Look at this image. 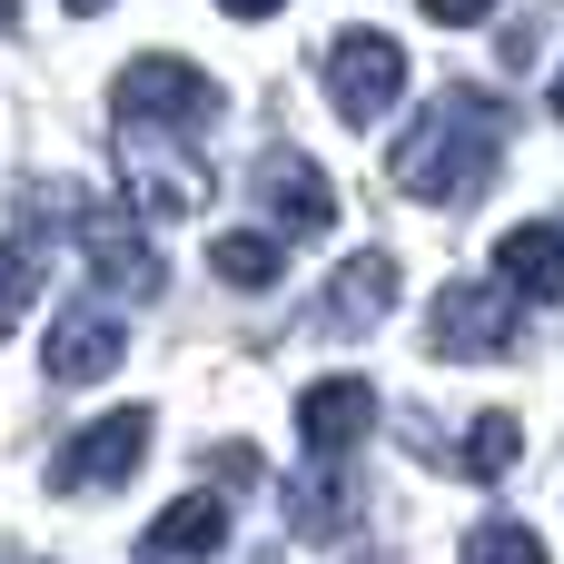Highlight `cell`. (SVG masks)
I'll list each match as a JSON object with an SVG mask.
<instances>
[{
    "label": "cell",
    "mask_w": 564,
    "mask_h": 564,
    "mask_svg": "<svg viewBox=\"0 0 564 564\" xmlns=\"http://www.w3.org/2000/svg\"><path fill=\"white\" fill-rule=\"evenodd\" d=\"M506 139H516V109L496 99V89H436L426 109H416V129L397 139V188L406 198H426V208H466V198H486V178L506 169Z\"/></svg>",
    "instance_id": "6da1fadb"
},
{
    "label": "cell",
    "mask_w": 564,
    "mask_h": 564,
    "mask_svg": "<svg viewBox=\"0 0 564 564\" xmlns=\"http://www.w3.org/2000/svg\"><path fill=\"white\" fill-rule=\"evenodd\" d=\"M20 208H30V228H69L99 288L159 297V248L139 238V218H129V208H109V198H79V188H59V178H50V188H30Z\"/></svg>",
    "instance_id": "7a4b0ae2"
},
{
    "label": "cell",
    "mask_w": 564,
    "mask_h": 564,
    "mask_svg": "<svg viewBox=\"0 0 564 564\" xmlns=\"http://www.w3.org/2000/svg\"><path fill=\"white\" fill-rule=\"evenodd\" d=\"M109 109H119V129H198L208 109H218V89L198 79V59H129L119 69V89H109Z\"/></svg>",
    "instance_id": "3957f363"
},
{
    "label": "cell",
    "mask_w": 564,
    "mask_h": 564,
    "mask_svg": "<svg viewBox=\"0 0 564 564\" xmlns=\"http://www.w3.org/2000/svg\"><path fill=\"white\" fill-rule=\"evenodd\" d=\"M397 89H406V50L387 40V30H347V40H327V99H337V119H387L397 109Z\"/></svg>",
    "instance_id": "277c9868"
},
{
    "label": "cell",
    "mask_w": 564,
    "mask_h": 564,
    "mask_svg": "<svg viewBox=\"0 0 564 564\" xmlns=\"http://www.w3.org/2000/svg\"><path fill=\"white\" fill-rule=\"evenodd\" d=\"M149 406H119V416H99V426H79L69 436V456L50 466V486L59 496H99V486H129L139 476V456H149Z\"/></svg>",
    "instance_id": "5b68a950"
},
{
    "label": "cell",
    "mask_w": 564,
    "mask_h": 564,
    "mask_svg": "<svg viewBox=\"0 0 564 564\" xmlns=\"http://www.w3.org/2000/svg\"><path fill=\"white\" fill-rule=\"evenodd\" d=\"M119 188H129V218H188L208 198V159H178L149 129H129L119 139Z\"/></svg>",
    "instance_id": "8992f818"
},
{
    "label": "cell",
    "mask_w": 564,
    "mask_h": 564,
    "mask_svg": "<svg viewBox=\"0 0 564 564\" xmlns=\"http://www.w3.org/2000/svg\"><path fill=\"white\" fill-rule=\"evenodd\" d=\"M426 347L436 357H506L516 347V297H496V288H476V278H456V288H436V307H426Z\"/></svg>",
    "instance_id": "52a82bcc"
},
{
    "label": "cell",
    "mask_w": 564,
    "mask_h": 564,
    "mask_svg": "<svg viewBox=\"0 0 564 564\" xmlns=\"http://www.w3.org/2000/svg\"><path fill=\"white\" fill-rule=\"evenodd\" d=\"M40 367H50V387H99V377H119V307H59L50 317V337H40Z\"/></svg>",
    "instance_id": "ba28073f"
},
{
    "label": "cell",
    "mask_w": 564,
    "mask_h": 564,
    "mask_svg": "<svg viewBox=\"0 0 564 564\" xmlns=\"http://www.w3.org/2000/svg\"><path fill=\"white\" fill-rule=\"evenodd\" d=\"M367 426H377L367 377H317V387L297 397V436H307V456H317V466H347V456L367 446Z\"/></svg>",
    "instance_id": "9c48e42d"
},
{
    "label": "cell",
    "mask_w": 564,
    "mask_h": 564,
    "mask_svg": "<svg viewBox=\"0 0 564 564\" xmlns=\"http://www.w3.org/2000/svg\"><path fill=\"white\" fill-rule=\"evenodd\" d=\"M258 208L288 218V238H327V228H337V188H327L297 149H268V159H258Z\"/></svg>",
    "instance_id": "30bf717a"
},
{
    "label": "cell",
    "mask_w": 564,
    "mask_h": 564,
    "mask_svg": "<svg viewBox=\"0 0 564 564\" xmlns=\"http://www.w3.org/2000/svg\"><path fill=\"white\" fill-rule=\"evenodd\" d=\"M387 297H397V258H387V248H367V258H347V268L327 278L317 327H327V337H357V327H377V317H387Z\"/></svg>",
    "instance_id": "8fae6325"
},
{
    "label": "cell",
    "mask_w": 564,
    "mask_h": 564,
    "mask_svg": "<svg viewBox=\"0 0 564 564\" xmlns=\"http://www.w3.org/2000/svg\"><path fill=\"white\" fill-rule=\"evenodd\" d=\"M218 545H228V496H178V506L139 535L149 564H208Z\"/></svg>",
    "instance_id": "7c38bea8"
},
{
    "label": "cell",
    "mask_w": 564,
    "mask_h": 564,
    "mask_svg": "<svg viewBox=\"0 0 564 564\" xmlns=\"http://www.w3.org/2000/svg\"><path fill=\"white\" fill-rule=\"evenodd\" d=\"M496 278H506V297H564V228H545V218H525V228H506L496 238Z\"/></svg>",
    "instance_id": "4fadbf2b"
},
{
    "label": "cell",
    "mask_w": 564,
    "mask_h": 564,
    "mask_svg": "<svg viewBox=\"0 0 564 564\" xmlns=\"http://www.w3.org/2000/svg\"><path fill=\"white\" fill-rule=\"evenodd\" d=\"M347 496H357V476H347V466H317V476H297L278 506L297 516V535H337V525H347Z\"/></svg>",
    "instance_id": "5bb4252c"
},
{
    "label": "cell",
    "mask_w": 564,
    "mask_h": 564,
    "mask_svg": "<svg viewBox=\"0 0 564 564\" xmlns=\"http://www.w3.org/2000/svg\"><path fill=\"white\" fill-rule=\"evenodd\" d=\"M516 446H525V426H516L506 406H486V416L466 426V446H456V476H476V486H496V476L516 466Z\"/></svg>",
    "instance_id": "9a60e30c"
},
{
    "label": "cell",
    "mask_w": 564,
    "mask_h": 564,
    "mask_svg": "<svg viewBox=\"0 0 564 564\" xmlns=\"http://www.w3.org/2000/svg\"><path fill=\"white\" fill-rule=\"evenodd\" d=\"M208 268H218L228 288H278L288 248H278V238H258V228H238V238H218V248H208Z\"/></svg>",
    "instance_id": "2e32d148"
},
{
    "label": "cell",
    "mask_w": 564,
    "mask_h": 564,
    "mask_svg": "<svg viewBox=\"0 0 564 564\" xmlns=\"http://www.w3.org/2000/svg\"><path fill=\"white\" fill-rule=\"evenodd\" d=\"M30 297H40V238L20 228V238H0V337L30 317Z\"/></svg>",
    "instance_id": "e0dca14e"
},
{
    "label": "cell",
    "mask_w": 564,
    "mask_h": 564,
    "mask_svg": "<svg viewBox=\"0 0 564 564\" xmlns=\"http://www.w3.org/2000/svg\"><path fill=\"white\" fill-rule=\"evenodd\" d=\"M466 564H545V535L516 525V516H486V525L466 535Z\"/></svg>",
    "instance_id": "ac0fdd59"
},
{
    "label": "cell",
    "mask_w": 564,
    "mask_h": 564,
    "mask_svg": "<svg viewBox=\"0 0 564 564\" xmlns=\"http://www.w3.org/2000/svg\"><path fill=\"white\" fill-rule=\"evenodd\" d=\"M208 476H218V496H238V486H258V456H248V446H218Z\"/></svg>",
    "instance_id": "d6986e66"
},
{
    "label": "cell",
    "mask_w": 564,
    "mask_h": 564,
    "mask_svg": "<svg viewBox=\"0 0 564 564\" xmlns=\"http://www.w3.org/2000/svg\"><path fill=\"white\" fill-rule=\"evenodd\" d=\"M416 10H426V20H446V30H466V20H486L496 0H416Z\"/></svg>",
    "instance_id": "ffe728a7"
},
{
    "label": "cell",
    "mask_w": 564,
    "mask_h": 564,
    "mask_svg": "<svg viewBox=\"0 0 564 564\" xmlns=\"http://www.w3.org/2000/svg\"><path fill=\"white\" fill-rule=\"evenodd\" d=\"M228 20H268V10H288V0H218Z\"/></svg>",
    "instance_id": "44dd1931"
},
{
    "label": "cell",
    "mask_w": 564,
    "mask_h": 564,
    "mask_svg": "<svg viewBox=\"0 0 564 564\" xmlns=\"http://www.w3.org/2000/svg\"><path fill=\"white\" fill-rule=\"evenodd\" d=\"M59 10H109V0H59Z\"/></svg>",
    "instance_id": "7402d4cb"
},
{
    "label": "cell",
    "mask_w": 564,
    "mask_h": 564,
    "mask_svg": "<svg viewBox=\"0 0 564 564\" xmlns=\"http://www.w3.org/2000/svg\"><path fill=\"white\" fill-rule=\"evenodd\" d=\"M555 119H564V69H555Z\"/></svg>",
    "instance_id": "603a6c76"
},
{
    "label": "cell",
    "mask_w": 564,
    "mask_h": 564,
    "mask_svg": "<svg viewBox=\"0 0 564 564\" xmlns=\"http://www.w3.org/2000/svg\"><path fill=\"white\" fill-rule=\"evenodd\" d=\"M0 20H10V0H0Z\"/></svg>",
    "instance_id": "cb8c5ba5"
}]
</instances>
